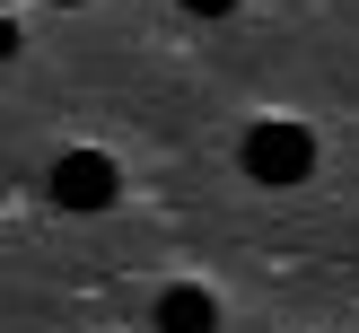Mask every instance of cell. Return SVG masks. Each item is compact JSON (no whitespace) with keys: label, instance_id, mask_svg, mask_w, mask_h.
<instances>
[{"label":"cell","instance_id":"obj_1","mask_svg":"<svg viewBox=\"0 0 359 333\" xmlns=\"http://www.w3.org/2000/svg\"><path fill=\"white\" fill-rule=\"evenodd\" d=\"M237 158H245V175H255V184H307L316 132H307V123H255Z\"/></svg>","mask_w":359,"mask_h":333},{"label":"cell","instance_id":"obj_2","mask_svg":"<svg viewBox=\"0 0 359 333\" xmlns=\"http://www.w3.org/2000/svg\"><path fill=\"white\" fill-rule=\"evenodd\" d=\"M53 202H62V210H105V202H114V158L70 149L62 167H53Z\"/></svg>","mask_w":359,"mask_h":333},{"label":"cell","instance_id":"obj_3","mask_svg":"<svg viewBox=\"0 0 359 333\" xmlns=\"http://www.w3.org/2000/svg\"><path fill=\"white\" fill-rule=\"evenodd\" d=\"M158 333H219V298L193 290V280H175V290L158 298Z\"/></svg>","mask_w":359,"mask_h":333},{"label":"cell","instance_id":"obj_4","mask_svg":"<svg viewBox=\"0 0 359 333\" xmlns=\"http://www.w3.org/2000/svg\"><path fill=\"white\" fill-rule=\"evenodd\" d=\"M184 9H193V18H228L237 0H184Z\"/></svg>","mask_w":359,"mask_h":333},{"label":"cell","instance_id":"obj_5","mask_svg":"<svg viewBox=\"0 0 359 333\" xmlns=\"http://www.w3.org/2000/svg\"><path fill=\"white\" fill-rule=\"evenodd\" d=\"M9 53H18V27H9V18H0V62H9Z\"/></svg>","mask_w":359,"mask_h":333},{"label":"cell","instance_id":"obj_6","mask_svg":"<svg viewBox=\"0 0 359 333\" xmlns=\"http://www.w3.org/2000/svg\"><path fill=\"white\" fill-rule=\"evenodd\" d=\"M62 9H70V0H62Z\"/></svg>","mask_w":359,"mask_h":333}]
</instances>
